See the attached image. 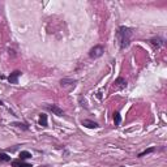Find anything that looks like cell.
<instances>
[{"label":"cell","mask_w":167,"mask_h":167,"mask_svg":"<svg viewBox=\"0 0 167 167\" xmlns=\"http://www.w3.org/2000/svg\"><path fill=\"white\" fill-rule=\"evenodd\" d=\"M132 34H133L132 29L128 28V26L123 25V26H119V28H118L115 38H116V42H118V46H119L120 50H124V48H127L128 46H129Z\"/></svg>","instance_id":"6da1fadb"},{"label":"cell","mask_w":167,"mask_h":167,"mask_svg":"<svg viewBox=\"0 0 167 167\" xmlns=\"http://www.w3.org/2000/svg\"><path fill=\"white\" fill-rule=\"evenodd\" d=\"M103 52H105V47L101 46V45H97V46H94V47L91 48L90 51H89V56H90L91 59H97V57L102 56Z\"/></svg>","instance_id":"7a4b0ae2"},{"label":"cell","mask_w":167,"mask_h":167,"mask_svg":"<svg viewBox=\"0 0 167 167\" xmlns=\"http://www.w3.org/2000/svg\"><path fill=\"white\" fill-rule=\"evenodd\" d=\"M46 110L51 111V112L55 114L56 116H63V115H64V111H63V108H60L57 105H46Z\"/></svg>","instance_id":"3957f363"},{"label":"cell","mask_w":167,"mask_h":167,"mask_svg":"<svg viewBox=\"0 0 167 167\" xmlns=\"http://www.w3.org/2000/svg\"><path fill=\"white\" fill-rule=\"evenodd\" d=\"M114 88H115L116 90H120V89H125V88H127V81H125V78H123V77H118V78L115 80Z\"/></svg>","instance_id":"277c9868"},{"label":"cell","mask_w":167,"mask_h":167,"mask_svg":"<svg viewBox=\"0 0 167 167\" xmlns=\"http://www.w3.org/2000/svg\"><path fill=\"white\" fill-rule=\"evenodd\" d=\"M149 42L154 48H161L162 46H164V41L162 39L161 37H154V38H151Z\"/></svg>","instance_id":"5b68a950"},{"label":"cell","mask_w":167,"mask_h":167,"mask_svg":"<svg viewBox=\"0 0 167 167\" xmlns=\"http://www.w3.org/2000/svg\"><path fill=\"white\" fill-rule=\"evenodd\" d=\"M21 76V71H13L8 77L9 84H18V78Z\"/></svg>","instance_id":"8992f818"},{"label":"cell","mask_w":167,"mask_h":167,"mask_svg":"<svg viewBox=\"0 0 167 167\" xmlns=\"http://www.w3.org/2000/svg\"><path fill=\"white\" fill-rule=\"evenodd\" d=\"M77 80H73V78H62L60 80V85L63 86V88H65V86H73L76 85Z\"/></svg>","instance_id":"52a82bcc"},{"label":"cell","mask_w":167,"mask_h":167,"mask_svg":"<svg viewBox=\"0 0 167 167\" xmlns=\"http://www.w3.org/2000/svg\"><path fill=\"white\" fill-rule=\"evenodd\" d=\"M81 124L84 125V127H86V128H90V129H94V128H99V124H98V123L93 122V120H89V119L82 120Z\"/></svg>","instance_id":"ba28073f"},{"label":"cell","mask_w":167,"mask_h":167,"mask_svg":"<svg viewBox=\"0 0 167 167\" xmlns=\"http://www.w3.org/2000/svg\"><path fill=\"white\" fill-rule=\"evenodd\" d=\"M12 167H33V166L30 163H25L21 159H14V161H12Z\"/></svg>","instance_id":"9c48e42d"},{"label":"cell","mask_w":167,"mask_h":167,"mask_svg":"<svg viewBox=\"0 0 167 167\" xmlns=\"http://www.w3.org/2000/svg\"><path fill=\"white\" fill-rule=\"evenodd\" d=\"M114 123H115V125H119L122 123V115H120L119 111L114 112Z\"/></svg>","instance_id":"30bf717a"},{"label":"cell","mask_w":167,"mask_h":167,"mask_svg":"<svg viewBox=\"0 0 167 167\" xmlns=\"http://www.w3.org/2000/svg\"><path fill=\"white\" fill-rule=\"evenodd\" d=\"M39 125L47 127V115L46 114H41L39 115Z\"/></svg>","instance_id":"8fae6325"},{"label":"cell","mask_w":167,"mask_h":167,"mask_svg":"<svg viewBox=\"0 0 167 167\" xmlns=\"http://www.w3.org/2000/svg\"><path fill=\"white\" fill-rule=\"evenodd\" d=\"M154 150H156V147L154 146H151V147H149V149H146V150H144V151H141V153L139 154V158H142V157H145V156H147V154H150V153H153Z\"/></svg>","instance_id":"7c38bea8"},{"label":"cell","mask_w":167,"mask_h":167,"mask_svg":"<svg viewBox=\"0 0 167 167\" xmlns=\"http://www.w3.org/2000/svg\"><path fill=\"white\" fill-rule=\"evenodd\" d=\"M29 158H31V153H30V151H26V150L20 151V159H21V161H24V159H29Z\"/></svg>","instance_id":"4fadbf2b"},{"label":"cell","mask_w":167,"mask_h":167,"mask_svg":"<svg viewBox=\"0 0 167 167\" xmlns=\"http://www.w3.org/2000/svg\"><path fill=\"white\" fill-rule=\"evenodd\" d=\"M11 125H13V127H17V128H21V129H24V130H28L29 129V127L25 124V123H12Z\"/></svg>","instance_id":"5bb4252c"},{"label":"cell","mask_w":167,"mask_h":167,"mask_svg":"<svg viewBox=\"0 0 167 167\" xmlns=\"http://www.w3.org/2000/svg\"><path fill=\"white\" fill-rule=\"evenodd\" d=\"M0 162H11V157L7 153H0Z\"/></svg>","instance_id":"9a60e30c"},{"label":"cell","mask_w":167,"mask_h":167,"mask_svg":"<svg viewBox=\"0 0 167 167\" xmlns=\"http://www.w3.org/2000/svg\"><path fill=\"white\" fill-rule=\"evenodd\" d=\"M97 97H98L99 99L102 98V91H98V93H97Z\"/></svg>","instance_id":"2e32d148"},{"label":"cell","mask_w":167,"mask_h":167,"mask_svg":"<svg viewBox=\"0 0 167 167\" xmlns=\"http://www.w3.org/2000/svg\"><path fill=\"white\" fill-rule=\"evenodd\" d=\"M0 106H3V102H1V101H0Z\"/></svg>","instance_id":"e0dca14e"},{"label":"cell","mask_w":167,"mask_h":167,"mask_svg":"<svg viewBox=\"0 0 167 167\" xmlns=\"http://www.w3.org/2000/svg\"><path fill=\"white\" fill-rule=\"evenodd\" d=\"M120 167H125V166H120Z\"/></svg>","instance_id":"ac0fdd59"}]
</instances>
